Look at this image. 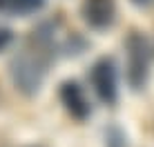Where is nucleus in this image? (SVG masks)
<instances>
[{"label":"nucleus","instance_id":"obj_1","mask_svg":"<svg viewBox=\"0 0 154 147\" xmlns=\"http://www.w3.org/2000/svg\"><path fill=\"white\" fill-rule=\"evenodd\" d=\"M54 38L56 22H42L31 31L27 45L18 51L9 62V76L20 94L34 96L40 92L47 78L49 65L54 60Z\"/></svg>","mask_w":154,"mask_h":147},{"label":"nucleus","instance_id":"obj_2","mask_svg":"<svg viewBox=\"0 0 154 147\" xmlns=\"http://www.w3.org/2000/svg\"><path fill=\"white\" fill-rule=\"evenodd\" d=\"M127 49V82L134 92L145 87L147 76H150V45L145 36L141 34H130L125 43Z\"/></svg>","mask_w":154,"mask_h":147},{"label":"nucleus","instance_id":"obj_3","mask_svg":"<svg viewBox=\"0 0 154 147\" xmlns=\"http://www.w3.org/2000/svg\"><path fill=\"white\" fill-rule=\"evenodd\" d=\"M89 80H92V87L96 92V96L105 105L116 103V98H119V80H116V67H114L112 58H100L92 67Z\"/></svg>","mask_w":154,"mask_h":147},{"label":"nucleus","instance_id":"obj_4","mask_svg":"<svg viewBox=\"0 0 154 147\" xmlns=\"http://www.w3.org/2000/svg\"><path fill=\"white\" fill-rule=\"evenodd\" d=\"M83 18L92 29H107L116 18L114 0H83Z\"/></svg>","mask_w":154,"mask_h":147},{"label":"nucleus","instance_id":"obj_5","mask_svg":"<svg viewBox=\"0 0 154 147\" xmlns=\"http://www.w3.org/2000/svg\"><path fill=\"white\" fill-rule=\"evenodd\" d=\"M60 100L65 105V109L76 120H85L92 114V105H89L87 96H85L83 87L74 80H67V82L60 85Z\"/></svg>","mask_w":154,"mask_h":147},{"label":"nucleus","instance_id":"obj_6","mask_svg":"<svg viewBox=\"0 0 154 147\" xmlns=\"http://www.w3.org/2000/svg\"><path fill=\"white\" fill-rule=\"evenodd\" d=\"M45 0H0V14L7 16H29L36 14Z\"/></svg>","mask_w":154,"mask_h":147},{"label":"nucleus","instance_id":"obj_7","mask_svg":"<svg viewBox=\"0 0 154 147\" xmlns=\"http://www.w3.org/2000/svg\"><path fill=\"white\" fill-rule=\"evenodd\" d=\"M107 147H127V138L121 129H109L107 132Z\"/></svg>","mask_w":154,"mask_h":147},{"label":"nucleus","instance_id":"obj_8","mask_svg":"<svg viewBox=\"0 0 154 147\" xmlns=\"http://www.w3.org/2000/svg\"><path fill=\"white\" fill-rule=\"evenodd\" d=\"M11 40H14L11 29H7V27H0V51H2V49H7V47L11 45Z\"/></svg>","mask_w":154,"mask_h":147},{"label":"nucleus","instance_id":"obj_9","mask_svg":"<svg viewBox=\"0 0 154 147\" xmlns=\"http://www.w3.org/2000/svg\"><path fill=\"white\" fill-rule=\"evenodd\" d=\"M132 2H134V4H141V7H145V4H150L152 0H132Z\"/></svg>","mask_w":154,"mask_h":147}]
</instances>
